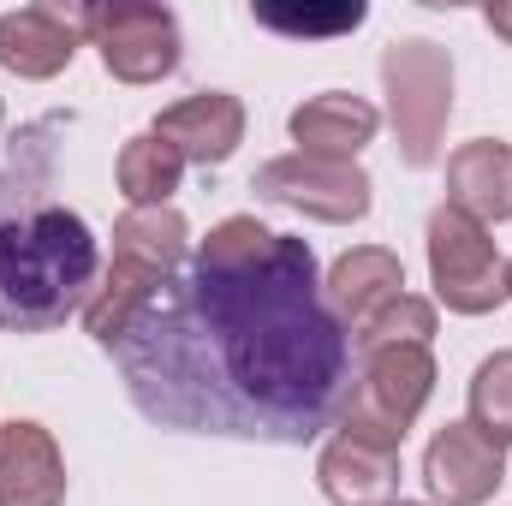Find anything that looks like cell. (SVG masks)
Segmentation results:
<instances>
[{
    "instance_id": "obj_1",
    "label": "cell",
    "mask_w": 512,
    "mask_h": 506,
    "mask_svg": "<svg viewBox=\"0 0 512 506\" xmlns=\"http://www.w3.org/2000/svg\"><path fill=\"white\" fill-rule=\"evenodd\" d=\"M131 405L179 435L304 447L340 423L358 376V340L334 316L316 251L286 239L256 268L167 274L114 346Z\"/></svg>"
},
{
    "instance_id": "obj_2",
    "label": "cell",
    "mask_w": 512,
    "mask_h": 506,
    "mask_svg": "<svg viewBox=\"0 0 512 506\" xmlns=\"http://www.w3.org/2000/svg\"><path fill=\"white\" fill-rule=\"evenodd\" d=\"M60 120H36L18 131L12 161L0 173V328L48 334L96 298L102 251L78 209L48 197Z\"/></svg>"
},
{
    "instance_id": "obj_3",
    "label": "cell",
    "mask_w": 512,
    "mask_h": 506,
    "mask_svg": "<svg viewBox=\"0 0 512 506\" xmlns=\"http://www.w3.org/2000/svg\"><path fill=\"white\" fill-rule=\"evenodd\" d=\"M429 393H435L429 346L358 352V376H352V393L340 405V435H352L364 447H382V453H399V441L411 435V423L429 405Z\"/></svg>"
},
{
    "instance_id": "obj_4",
    "label": "cell",
    "mask_w": 512,
    "mask_h": 506,
    "mask_svg": "<svg viewBox=\"0 0 512 506\" xmlns=\"http://www.w3.org/2000/svg\"><path fill=\"white\" fill-rule=\"evenodd\" d=\"M382 84H387V114L399 137V161L405 167H429L441 155L447 114H453V60L447 48L405 36L382 48Z\"/></svg>"
},
{
    "instance_id": "obj_5",
    "label": "cell",
    "mask_w": 512,
    "mask_h": 506,
    "mask_svg": "<svg viewBox=\"0 0 512 506\" xmlns=\"http://www.w3.org/2000/svg\"><path fill=\"white\" fill-rule=\"evenodd\" d=\"M429 280L453 316H489L512 298L507 286V256L495 251L489 227H477L459 209L429 215Z\"/></svg>"
},
{
    "instance_id": "obj_6",
    "label": "cell",
    "mask_w": 512,
    "mask_h": 506,
    "mask_svg": "<svg viewBox=\"0 0 512 506\" xmlns=\"http://www.w3.org/2000/svg\"><path fill=\"white\" fill-rule=\"evenodd\" d=\"M78 18H84V36L96 42L102 66L120 84H161L185 60L179 18L167 6H149V0H102V6H84Z\"/></svg>"
},
{
    "instance_id": "obj_7",
    "label": "cell",
    "mask_w": 512,
    "mask_h": 506,
    "mask_svg": "<svg viewBox=\"0 0 512 506\" xmlns=\"http://www.w3.org/2000/svg\"><path fill=\"white\" fill-rule=\"evenodd\" d=\"M251 191L280 209L310 215V221H328V227H352L370 215V173L358 161H322V155L292 149V155L256 167Z\"/></svg>"
},
{
    "instance_id": "obj_8",
    "label": "cell",
    "mask_w": 512,
    "mask_h": 506,
    "mask_svg": "<svg viewBox=\"0 0 512 506\" xmlns=\"http://www.w3.org/2000/svg\"><path fill=\"white\" fill-rule=\"evenodd\" d=\"M507 477V459L489 435H477L471 423H447L435 429V441L423 447V483L441 506H483Z\"/></svg>"
},
{
    "instance_id": "obj_9",
    "label": "cell",
    "mask_w": 512,
    "mask_h": 506,
    "mask_svg": "<svg viewBox=\"0 0 512 506\" xmlns=\"http://www.w3.org/2000/svg\"><path fill=\"white\" fill-rule=\"evenodd\" d=\"M78 42H84V18L66 12V6H18V12H0V66L12 78H60L72 60H78Z\"/></svg>"
},
{
    "instance_id": "obj_10",
    "label": "cell",
    "mask_w": 512,
    "mask_h": 506,
    "mask_svg": "<svg viewBox=\"0 0 512 506\" xmlns=\"http://www.w3.org/2000/svg\"><path fill=\"white\" fill-rule=\"evenodd\" d=\"M149 131H155L161 143H173L179 161L221 167V161H233V149L245 143V102L227 96V90H197V96L173 102Z\"/></svg>"
},
{
    "instance_id": "obj_11",
    "label": "cell",
    "mask_w": 512,
    "mask_h": 506,
    "mask_svg": "<svg viewBox=\"0 0 512 506\" xmlns=\"http://www.w3.org/2000/svg\"><path fill=\"white\" fill-rule=\"evenodd\" d=\"M66 501V459L54 435L30 417L0 423V506H60Z\"/></svg>"
},
{
    "instance_id": "obj_12",
    "label": "cell",
    "mask_w": 512,
    "mask_h": 506,
    "mask_svg": "<svg viewBox=\"0 0 512 506\" xmlns=\"http://www.w3.org/2000/svg\"><path fill=\"white\" fill-rule=\"evenodd\" d=\"M322 292H328L334 316H340V322L352 328V340H358L393 298H405V262L393 251H382V245H358V251H346L328 268Z\"/></svg>"
},
{
    "instance_id": "obj_13",
    "label": "cell",
    "mask_w": 512,
    "mask_h": 506,
    "mask_svg": "<svg viewBox=\"0 0 512 506\" xmlns=\"http://www.w3.org/2000/svg\"><path fill=\"white\" fill-rule=\"evenodd\" d=\"M376 126H382V114L346 90H322V96L298 102L286 120L298 155H322V161H358V149L376 143Z\"/></svg>"
},
{
    "instance_id": "obj_14",
    "label": "cell",
    "mask_w": 512,
    "mask_h": 506,
    "mask_svg": "<svg viewBox=\"0 0 512 506\" xmlns=\"http://www.w3.org/2000/svg\"><path fill=\"white\" fill-rule=\"evenodd\" d=\"M447 209L471 215L477 227L512 221V149L507 143L477 137V143L453 149V161H447Z\"/></svg>"
},
{
    "instance_id": "obj_15",
    "label": "cell",
    "mask_w": 512,
    "mask_h": 506,
    "mask_svg": "<svg viewBox=\"0 0 512 506\" xmlns=\"http://www.w3.org/2000/svg\"><path fill=\"white\" fill-rule=\"evenodd\" d=\"M316 483L334 506H387L399 489V453L364 447L352 435H334L316 459Z\"/></svg>"
},
{
    "instance_id": "obj_16",
    "label": "cell",
    "mask_w": 512,
    "mask_h": 506,
    "mask_svg": "<svg viewBox=\"0 0 512 506\" xmlns=\"http://www.w3.org/2000/svg\"><path fill=\"white\" fill-rule=\"evenodd\" d=\"M114 179H120V191H126L131 209H167V197H173L179 179H185V161H179V149L161 143L155 131H137V137H126V149H120V161H114Z\"/></svg>"
},
{
    "instance_id": "obj_17",
    "label": "cell",
    "mask_w": 512,
    "mask_h": 506,
    "mask_svg": "<svg viewBox=\"0 0 512 506\" xmlns=\"http://www.w3.org/2000/svg\"><path fill=\"white\" fill-rule=\"evenodd\" d=\"M477 435H489L501 453L512 447V352H495L477 364L471 376V417H465Z\"/></svg>"
},
{
    "instance_id": "obj_18",
    "label": "cell",
    "mask_w": 512,
    "mask_h": 506,
    "mask_svg": "<svg viewBox=\"0 0 512 506\" xmlns=\"http://www.w3.org/2000/svg\"><path fill=\"white\" fill-rule=\"evenodd\" d=\"M435 340V304H423V298H393L382 316L358 334V352H376V346H429Z\"/></svg>"
},
{
    "instance_id": "obj_19",
    "label": "cell",
    "mask_w": 512,
    "mask_h": 506,
    "mask_svg": "<svg viewBox=\"0 0 512 506\" xmlns=\"http://www.w3.org/2000/svg\"><path fill=\"white\" fill-rule=\"evenodd\" d=\"M370 12L352 0V6H256V24L262 30H280V36H334V30H358Z\"/></svg>"
},
{
    "instance_id": "obj_20",
    "label": "cell",
    "mask_w": 512,
    "mask_h": 506,
    "mask_svg": "<svg viewBox=\"0 0 512 506\" xmlns=\"http://www.w3.org/2000/svg\"><path fill=\"white\" fill-rule=\"evenodd\" d=\"M483 24H489L501 42H512V0H489V6H483Z\"/></svg>"
},
{
    "instance_id": "obj_21",
    "label": "cell",
    "mask_w": 512,
    "mask_h": 506,
    "mask_svg": "<svg viewBox=\"0 0 512 506\" xmlns=\"http://www.w3.org/2000/svg\"><path fill=\"white\" fill-rule=\"evenodd\" d=\"M387 506H423V501H387Z\"/></svg>"
},
{
    "instance_id": "obj_22",
    "label": "cell",
    "mask_w": 512,
    "mask_h": 506,
    "mask_svg": "<svg viewBox=\"0 0 512 506\" xmlns=\"http://www.w3.org/2000/svg\"><path fill=\"white\" fill-rule=\"evenodd\" d=\"M507 286H512V262H507Z\"/></svg>"
},
{
    "instance_id": "obj_23",
    "label": "cell",
    "mask_w": 512,
    "mask_h": 506,
    "mask_svg": "<svg viewBox=\"0 0 512 506\" xmlns=\"http://www.w3.org/2000/svg\"><path fill=\"white\" fill-rule=\"evenodd\" d=\"M0 120H6V114H0Z\"/></svg>"
}]
</instances>
